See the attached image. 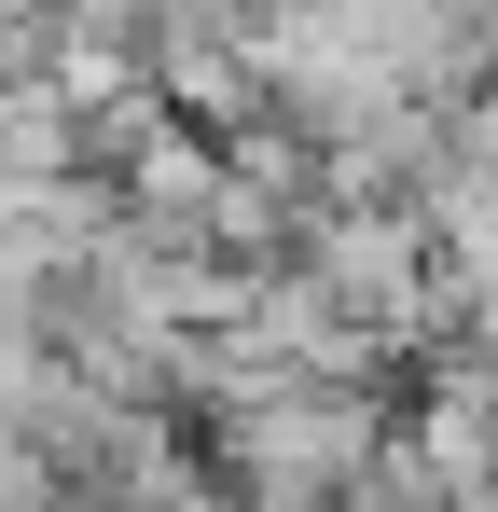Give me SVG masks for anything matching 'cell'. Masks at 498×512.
<instances>
[{
	"label": "cell",
	"instance_id": "1",
	"mask_svg": "<svg viewBox=\"0 0 498 512\" xmlns=\"http://www.w3.org/2000/svg\"><path fill=\"white\" fill-rule=\"evenodd\" d=\"M222 388V485L249 512H332L374 485V457H388V416L360 402V388H305V374H208Z\"/></svg>",
	"mask_w": 498,
	"mask_h": 512
}]
</instances>
